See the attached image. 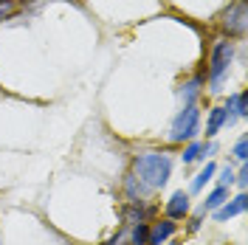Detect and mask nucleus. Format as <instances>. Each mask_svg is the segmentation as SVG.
<instances>
[{
  "label": "nucleus",
  "mask_w": 248,
  "mask_h": 245,
  "mask_svg": "<svg viewBox=\"0 0 248 245\" xmlns=\"http://www.w3.org/2000/svg\"><path fill=\"white\" fill-rule=\"evenodd\" d=\"M220 29L229 34V40L246 37V29H248V6H246V0H234L232 6L223 12V17H220Z\"/></svg>",
  "instance_id": "f03ea898"
},
{
  "label": "nucleus",
  "mask_w": 248,
  "mask_h": 245,
  "mask_svg": "<svg viewBox=\"0 0 248 245\" xmlns=\"http://www.w3.org/2000/svg\"><path fill=\"white\" fill-rule=\"evenodd\" d=\"M150 226L147 223H139V226H133V234H130V245H150Z\"/></svg>",
  "instance_id": "4468645a"
},
{
  "label": "nucleus",
  "mask_w": 248,
  "mask_h": 245,
  "mask_svg": "<svg viewBox=\"0 0 248 245\" xmlns=\"http://www.w3.org/2000/svg\"><path fill=\"white\" fill-rule=\"evenodd\" d=\"M172 172V158L164 153H141L133 161V175L139 178L147 189H158L170 181Z\"/></svg>",
  "instance_id": "f257e3e1"
},
{
  "label": "nucleus",
  "mask_w": 248,
  "mask_h": 245,
  "mask_svg": "<svg viewBox=\"0 0 248 245\" xmlns=\"http://www.w3.org/2000/svg\"><path fill=\"white\" fill-rule=\"evenodd\" d=\"M172 234H175V223H172V220H158L153 229H150V240H147V243L150 245H164Z\"/></svg>",
  "instance_id": "0eeeda50"
},
{
  "label": "nucleus",
  "mask_w": 248,
  "mask_h": 245,
  "mask_svg": "<svg viewBox=\"0 0 248 245\" xmlns=\"http://www.w3.org/2000/svg\"><path fill=\"white\" fill-rule=\"evenodd\" d=\"M124 189H127V198L133 200V203H141V198L150 192V189L136 178V175H127V178H124Z\"/></svg>",
  "instance_id": "9b49d317"
},
{
  "label": "nucleus",
  "mask_w": 248,
  "mask_h": 245,
  "mask_svg": "<svg viewBox=\"0 0 248 245\" xmlns=\"http://www.w3.org/2000/svg\"><path fill=\"white\" fill-rule=\"evenodd\" d=\"M201 150H203L201 141H192V144H189V147L184 150V164H192V161H198V158H201Z\"/></svg>",
  "instance_id": "2eb2a0df"
},
{
  "label": "nucleus",
  "mask_w": 248,
  "mask_h": 245,
  "mask_svg": "<svg viewBox=\"0 0 248 245\" xmlns=\"http://www.w3.org/2000/svg\"><path fill=\"white\" fill-rule=\"evenodd\" d=\"M234 60V43L220 40L212 48V60H209V77H212V91H220V79L229 71V65Z\"/></svg>",
  "instance_id": "7ed1b4c3"
},
{
  "label": "nucleus",
  "mask_w": 248,
  "mask_h": 245,
  "mask_svg": "<svg viewBox=\"0 0 248 245\" xmlns=\"http://www.w3.org/2000/svg\"><path fill=\"white\" fill-rule=\"evenodd\" d=\"M246 181H248V169L243 167V172L237 175V184H240V189H246Z\"/></svg>",
  "instance_id": "aec40b11"
},
{
  "label": "nucleus",
  "mask_w": 248,
  "mask_h": 245,
  "mask_svg": "<svg viewBox=\"0 0 248 245\" xmlns=\"http://www.w3.org/2000/svg\"><path fill=\"white\" fill-rule=\"evenodd\" d=\"M215 172H217V167L212 164V161H209V164H206V167H203L201 172L195 175V181H192V192H201L203 186H206L209 181H212V178H215Z\"/></svg>",
  "instance_id": "f8f14e48"
},
{
  "label": "nucleus",
  "mask_w": 248,
  "mask_h": 245,
  "mask_svg": "<svg viewBox=\"0 0 248 245\" xmlns=\"http://www.w3.org/2000/svg\"><path fill=\"white\" fill-rule=\"evenodd\" d=\"M189 214V195L186 192H175L167 200V220H181Z\"/></svg>",
  "instance_id": "423d86ee"
},
{
  "label": "nucleus",
  "mask_w": 248,
  "mask_h": 245,
  "mask_svg": "<svg viewBox=\"0 0 248 245\" xmlns=\"http://www.w3.org/2000/svg\"><path fill=\"white\" fill-rule=\"evenodd\" d=\"M220 184H223V186H232V184H234L232 167H223V169H220Z\"/></svg>",
  "instance_id": "6ab92c4d"
},
{
  "label": "nucleus",
  "mask_w": 248,
  "mask_h": 245,
  "mask_svg": "<svg viewBox=\"0 0 248 245\" xmlns=\"http://www.w3.org/2000/svg\"><path fill=\"white\" fill-rule=\"evenodd\" d=\"M246 144H248L246 138H240V141L234 144V158H237L240 164H246V158H248V155H246Z\"/></svg>",
  "instance_id": "a211bd4d"
},
{
  "label": "nucleus",
  "mask_w": 248,
  "mask_h": 245,
  "mask_svg": "<svg viewBox=\"0 0 248 245\" xmlns=\"http://www.w3.org/2000/svg\"><path fill=\"white\" fill-rule=\"evenodd\" d=\"M15 15H17L15 0H0V23H3V20H12Z\"/></svg>",
  "instance_id": "dca6fc26"
},
{
  "label": "nucleus",
  "mask_w": 248,
  "mask_h": 245,
  "mask_svg": "<svg viewBox=\"0 0 248 245\" xmlns=\"http://www.w3.org/2000/svg\"><path fill=\"white\" fill-rule=\"evenodd\" d=\"M198 85H201L198 79H195V82H189V85H184V91H181V96L186 99V105H195V96H198Z\"/></svg>",
  "instance_id": "f3484780"
},
{
  "label": "nucleus",
  "mask_w": 248,
  "mask_h": 245,
  "mask_svg": "<svg viewBox=\"0 0 248 245\" xmlns=\"http://www.w3.org/2000/svg\"><path fill=\"white\" fill-rule=\"evenodd\" d=\"M198 127H201V113L195 105H186L178 116H175V122H172V133H170V141H186V138H195L198 133Z\"/></svg>",
  "instance_id": "20e7f679"
},
{
  "label": "nucleus",
  "mask_w": 248,
  "mask_h": 245,
  "mask_svg": "<svg viewBox=\"0 0 248 245\" xmlns=\"http://www.w3.org/2000/svg\"><path fill=\"white\" fill-rule=\"evenodd\" d=\"M229 122V113H226V107H215L212 113H209V124H206V138H215L217 133H220V127Z\"/></svg>",
  "instance_id": "1a4fd4ad"
},
{
  "label": "nucleus",
  "mask_w": 248,
  "mask_h": 245,
  "mask_svg": "<svg viewBox=\"0 0 248 245\" xmlns=\"http://www.w3.org/2000/svg\"><path fill=\"white\" fill-rule=\"evenodd\" d=\"M246 206H248V198H246V192H243V195H237L234 200H226V203L215 212V220H217V223H226V220H232V217L243 214V212H246Z\"/></svg>",
  "instance_id": "39448f33"
},
{
  "label": "nucleus",
  "mask_w": 248,
  "mask_h": 245,
  "mask_svg": "<svg viewBox=\"0 0 248 245\" xmlns=\"http://www.w3.org/2000/svg\"><path fill=\"white\" fill-rule=\"evenodd\" d=\"M144 217H147V209H141L139 203H133V206H127V209H124V220H127L130 226L144 223Z\"/></svg>",
  "instance_id": "ddd939ff"
},
{
  "label": "nucleus",
  "mask_w": 248,
  "mask_h": 245,
  "mask_svg": "<svg viewBox=\"0 0 248 245\" xmlns=\"http://www.w3.org/2000/svg\"><path fill=\"white\" fill-rule=\"evenodd\" d=\"M226 113H232V116H246L248 113V93L240 91V93H232L229 96V105H226Z\"/></svg>",
  "instance_id": "9d476101"
},
{
  "label": "nucleus",
  "mask_w": 248,
  "mask_h": 245,
  "mask_svg": "<svg viewBox=\"0 0 248 245\" xmlns=\"http://www.w3.org/2000/svg\"><path fill=\"white\" fill-rule=\"evenodd\" d=\"M229 200V186H217L215 192L209 195V198L203 200V206H201V214H206V212H217L223 203Z\"/></svg>",
  "instance_id": "6e6552de"
}]
</instances>
